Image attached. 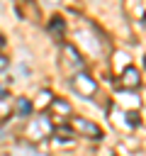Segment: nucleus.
Listing matches in <instances>:
<instances>
[{"mask_svg": "<svg viewBox=\"0 0 146 156\" xmlns=\"http://www.w3.org/2000/svg\"><path fill=\"white\" fill-rule=\"evenodd\" d=\"M71 88H73L78 95H83V98H90V95H95V90H97V83H95V78H90L88 73H75V76L71 78Z\"/></svg>", "mask_w": 146, "mask_h": 156, "instance_id": "nucleus-1", "label": "nucleus"}, {"mask_svg": "<svg viewBox=\"0 0 146 156\" xmlns=\"http://www.w3.org/2000/svg\"><path fill=\"white\" fill-rule=\"evenodd\" d=\"M51 132H54V127H51L49 117H34V119L29 122V127H27L29 139H44V136H49Z\"/></svg>", "mask_w": 146, "mask_h": 156, "instance_id": "nucleus-2", "label": "nucleus"}, {"mask_svg": "<svg viewBox=\"0 0 146 156\" xmlns=\"http://www.w3.org/2000/svg\"><path fill=\"white\" fill-rule=\"evenodd\" d=\"M73 127L80 132V134H85V136H90V139H100L102 136V129L95 124V122H90V119H83V117H75L73 119Z\"/></svg>", "mask_w": 146, "mask_h": 156, "instance_id": "nucleus-3", "label": "nucleus"}, {"mask_svg": "<svg viewBox=\"0 0 146 156\" xmlns=\"http://www.w3.org/2000/svg\"><path fill=\"white\" fill-rule=\"evenodd\" d=\"M63 56H66V68H71V71L83 68V58L78 56V51H75L73 46H66V49H63Z\"/></svg>", "mask_w": 146, "mask_h": 156, "instance_id": "nucleus-4", "label": "nucleus"}, {"mask_svg": "<svg viewBox=\"0 0 146 156\" xmlns=\"http://www.w3.org/2000/svg\"><path fill=\"white\" fill-rule=\"evenodd\" d=\"M139 83H141L139 71L131 68V66H127V68L122 71V85H124V88H139Z\"/></svg>", "mask_w": 146, "mask_h": 156, "instance_id": "nucleus-5", "label": "nucleus"}, {"mask_svg": "<svg viewBox=\"0 0 146 156\" xmlns=\"http://www.w3.org/2000/svg\"><path fill=\"white\" fill-rule=\"evenodd\" d=\"M12 156H41V154L34 151V149H29V146H15L12 149Z\"/></svg>", "mask_w": 146, "mask_h": 156, "instance_id": "nucleus-6", "label": "nucleus"}, {"mask_svg": "<svg viewBox=\"0 0 146 156\" xmlns=\"http://www.w3.org/2000/svg\"><path fill=\"white\" fill-rule=\"evenodd\" d=\"M51 110H54V112H61V115H66V117H68V112H71V107H68L66 102H61V100H51Z\"/></svg>", "mask_w": 146, "mask_h": 156, "instance_id": "nucleus-7", "label": "nucleus"}, {"mask_svg": "<svg viewBox=\"0 0 146 156\" xmlns=\"http://www.w3.org/2000/svg\"><path fill=\"white\" fill-rule=\"evenodd\" d=\"M5 117H10V105H7V100L0 98V119H5Z\"/></svg>", "mask_w": 146, "mask_h": 156, "instance_id": "nucleus-8", "label": "nucleus"}, {"mask_svg": "<svg viewBox=\"0 0 146 156\" xmlns=\"http://www.w3.org/2000/svg\"><path fill=\"white\" fill-rule=\"evenodd\" d=\"M56 134H58V139H71V129H66V127H58Z\"/></svg>", "mask_w": 146, "mask_h": 156, "instance_id": "nucleus-9", "label": "nucleus"}, {"mask_svg": "<svg viewBox=\"0 0 146 156\" xmlns=\"http://www.w3.org/2000/svg\"><path fill=\"white\" fill-rule=\"evenodd\" d=\"M29 110H32V105H29L27 100H19V112H22V115H29Z\"/></svg>", "mask_w": 146, "mask_h": 156, "instance_id": "nucleus-10", "label": "nucleus"}, {"mask_svg": "<svg viewBox=\"0 0 146 156\" xmlns=\"http://www.w3.org/2000/svg\"><path fill=\"white\" fill-rule=\"evenodd\" d=\"M2 68H7V58H5V56H0V71H2Z\"/></svg>", "mask_w": 146, "mask_h": 156, "instance_id": "nucleus-11", "label": "nucleus"}, {"mask_svg": "<svg viewBox=\"0 0 146 156\" xmlns=\"http://www.w3.org/2000/svg\"><path fill=\"white\" fill-rule=\"evenodd\" d=\"M46 5H61V0H44Z\"/></svg>", "mask_w": 146, "mask_h": 156, "instance_id": "nucleus-12", "label": "nucleus"}, {"mask_svg": "<svg viewBox=\"0 0 146 156\" xmlns=\"http://www.w3.org/2000/svg\"><path fill=\"white\" fill-rule=\"evenodd\" d=\"M2 10H5V0H0V12H2Z\"/></svg>", "mask_w": 146, "mask_h": 156, "instance_id": "nucleus-13", "label": "nucleus"}]
</instances>
